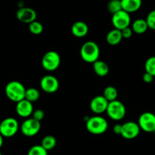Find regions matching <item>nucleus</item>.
<instances>
[{
  "label": "nucleus",
  "mask_w": 155,
  "mask_h": 155,
  "mask_svg": "<svg viewBox=\"0 0 155 155\" xmlns=\"http://www.w3.org/2000/svg\"><path fill=\"white\" fill-rule=\"evenodd\" d=\"M80 53L82 59L84 62L93 63L99 59L100 49L96 43L89 40L82 45Z\"/></svg>",
  "instance_id": "f257e3e1"
},
{
  "label": "nucleus",
  "mask_w": 155,
  "mask_h": 155,
  "mask_svg": "<svg viewBox=\"0 0 155 155\" xmlns=\"http://www.w3.org/2000/svg\"><path fill=\"white\" fill-rule=\"evenodd\" d=\"M71 33L77 38L84 37L89 33V27L84 21H76L71 27Z\"/></svg>",
  "instance_id": "2eb2a0df"
},
{
  "label": "nucleus",
  "mask_w": 155,
  "mask_h": 155,
  "mask_svg": "<svg viewBox=\"0 0 155 155\" xmlns=\"http://www.w3.org/2000/svg\"><path fill=\"white\" fill-rule=\"evenodd\" d=\"M2 144H3V137L2 135L0 134V148L2 147Z\"/></svg>",
  "instance_id": "2f4dec72"
},
{
  "label": "nucleus",
  "mask_w": 155,
  "mask_h": 155,
  "mask_svg": "<svg viewBox=\"0 0 155 155\" xmlns=\"http://www.w3.org/2000/svg\"><path fill=\"white\" fill-rule=\"evenodd\" d=\"M27 155H48V151L40 144H36L29 149Z\"/></svg>",
  "instance_id": "a878e982"
},
{
  "label": "nucleus",
  "mask_w": 155,
  "mask_h": 155,
  "mask_svg": "<svg viewBox=\"0 0 155 155\" xmlns=\"http://www.w3.org/2000/svg\"><path fill=\"white\" fill-rule=\"evenodd\" d=\"M154 135H155V130L154 131Z\"/></svg>",
  "instance_id": "72a5a7b5"
},
{
  "label": "nucleus",
  "mask_w": 155,
  "mask_h": 155,
  "mask_svg": "<svg viewBox=\"0 0 155 155\" xmlns=\"http://www.w3.org/2000/svg\"><path fill=\"white\" fill-rule=\"evenodd\" d=\"M138 125L141 130L145 132H154L155 130V114L151 112L142 113L138 120Z\"/></svg>",
  "instance_id": "1a4fd4ad"
},
{
  "label": "nucleus",
  "mask_w": 155,
  "mask_h": 155,
  "mask_svg": "<svg viewBox=\"0 0 155 155\" xmlns=\"http://www.w3.org/2000/svg\"><path fill=\"white\" fill-rule=\"evenodd\" d=\"M29 30L34 35H39L43 31V25L39 21H36L29 24Z\"/></svg>",
  "instance_id": "b1692460"
},
{
  "label": "nucleus",
  "mask_w": 155,
  "mask_h": 155,
  "mask_svg": "<svg viewBox=\"0 0 155 155\" xmlns=\"http://www.w3.org/2000/svg\"><path fill=\"white\" fill-rule=\"evenodd\" d=\"M111 22L115 29L123 30L127 27H130L131 23L130 14L124 10H120L112 15Z\"/></svg>",
  "instance_id": "6e6552de"
},
{
  "label": "nucleus",
  "mask_w": 155,
  "mask_h": 155,
  "mask_svg": "<svg viewBox=\"0 0 155 155\" xmlns=\"http://www.w3.org/2000/svg\"><path fill=\"white\" fill-rule=\"evenodd\" d=\"M120 31H121V34H122L123 38H124V39H129V38H130L132 36H133V30H132L131 27H126V28L121 30Z\"/></svg>",
  "instance_id": "c85d7f7f"
},
{
  "label": "nucleus",
  "mask_w": 155,
  "mask_h": 155,
  "mask_svg": "<svg viewBox=\"0 0 155 155\" xmlns=\"http://www.w3.org/2000/svg\"><path fill=\"white\" fill-rule=\"evenodd\" d=\"M39 97H40V94H39V91L36 88H30L26 89L24 99L27 100L28 101L31 102V103H34V102L37 101L39 100Z\"/></svg>",
  "instance_id": "4be33fe9"
},
{
  "label": "nucleus",
  "mask_w": 155,
  "mask_h": 155,
  "mask_svg": "<svg viewBox=\"0 0 155 155\" xmlns=\"http://www.w3.org/2000/svg\"><path fill=\"white\" fill-rule=\"evenodd\" d=\"M42 68L48 71H55L58 68L61 64V56L58 53L55 51H48L42 56Z\"/></svg>",
  "instance_id": "423d86ee"
},
{
  "label": "nucleus",
  "mask_w": 155,
  "mask_h": 155,
  "mask_svg": "<svg viewBox=\"0 0 155 155\" xmlns=\"http://www.w3.org/2000/svg\"><path fill=\"white\" fill-rule=\"evenodd\" d=\"M93 70L95 74L99 77H104L109 72V66L102 60H97L93 62Z\"/></svg>",
  "instance_id": "a211bd4d"
},
{
  "label": "nucleus",
  "mask_w": 155,
  "mask_h": 155,
  "mask_svg": "<svg viewBox=\"0 0 155 155\" xmlns=\"http://www.w3.org/2000/svg\"><path fill=\"white\" fill-rule=\"evenodd\" d=\"M145 72H148L155 77V56H151L145 63Z\"/></svg>",
  "instance_id": "393cba45"
},
{
  "label": "nucleus",
  "mask_w": 155,
  "mask_h": 155,
  "mask_svg": "<svg viewBox=\"0 0 155 155\" xmlns=\"http://www.w3.org/2000/svg\"><path fill=\"white\" fill-rule=\"evenodd\" d=\"M56 144H57L56 138L53 135H48L42 138L40 145L43 148H45L47 151H48V150H51L53 148H54V147L56 146Z\"/></svg>",
  "instance_id": "aec40b11"
},
{
  "label": "nucleus",
  "mask_w": 155,
  "mask_h": 155,
  "mask_svg": "<svg viewBox=\"0 0 155 155\" xmlns=\"http://www.w3.org/2000/svg\"><path fill=\"white\" fill-rule=\"evenodd\" d=\"M60 84L57 78L51 74H46L40 80V88L44 92L53 94L58 90Z\"/></svg>",
  "instance_id": "9b49d317"
},
{
  "label": "nucleus",
  "mask_w": 155,
  "mask_h": 155,
  "mask_svg": "<svg viewBox=\"0 0 155 155\" xmlns=\"http://www.w3.org/2000/svg\"><path fill=\"white\" fill-rule=\"evenodd\" d=\"M154 76L151 75V74L148 72H145L144 73L143 76H142V79H143L144 82L147 84H150L154 81Z\"/></svg>",
  "instance_id": "c756f323"
},
{
  "label": "nucleus",
  "mask_w": 155,
  "mask_h": 155,
  "mask_svg": "<svg viewBox=\"0 0 155 155\" xmlns=\"http://www.w3.org/2000/svg\"><path fill=\"white\" fill-rule=\"evenodd\" d=\"M86 127L88 132L92 135H101L107 131L108 122L101 115H94L86 120Z\"/></svg>",
  "instance_id": "7ed1b4c3"
},
{
  "label": "nucleus",
  "mask_w": 155,
  "mask_h": 155,
  "mask_svg": "<svg viewBox=\"0 0 155 155\" xmlns=\"http://www.w3.org/2000/svg\"><path fill=\"white\" fill-rule=\"evenodd\" d=\"M131 28L134 33L137 34H142L148 30V27L145 19L139 18L133 21Z\"/></svg>",
  "instance_id": "6ab92c4d"
},
{
  "label": "nucleus",
  "mask_w": 155,
  "mask_h": 155,
  "mask_svg": "<svg viewBox=\"0 0 155 155\" xmlns=\"http://www.w3.org/2000/svg\"><path fill=\"white\" fill-rule=\"evenodd\" d=\"M145 21H146L147 24H148V29L155 30V9L151 11L148 14Z\"/></svg>",
  "instance_id": "bb28decb"
},
{
  "label": "nucleus",
  "mask_w": 155,
  "mask_h": 155,
  "mask_svg": "<svg viewBox=\"0 0 155 155\" xmlns=\"http://www.w3.org/2000/svg\"><path fill=\"white\" fill-rule=\"evenodd\" d=\"M36 12L32 8L21 7L17 11L16 17L18 20L24 24H30L36 19Z\"/></svg>",
  "instance_id": "f8f14e48"
},
{
  "label": "nucleus",
  "mask_w": 155,
  "mask_h": 155,
  "mask_svg": "<svg viewBox=\"0 0 155 155\" xmlns=\"http://www.w3.org/2000/svg\"><path fill=\"white\" fill-rule=\"evenodd\" d=\"M123 39L121 31L117 29H113L110 30L106 35V41L108 44L111 46H115L119 44Z\"/></svg>",
  "instance_id": "f3484780"
},
{
  "label": "nucleus",
  "mask_w": 155,
  "mask_h": 155,
  "mask_svg": "<svg viewBox=\"0 0 155 155\" xmlns=\"http://www.w3.org/2000/svg\"><path fill=\"white\" fill-rule=\"evenodd\" d=\"M113 131L115 134L117 135H120L121 132V125L120 124H116L113 127Z\"/></svg>",
  "instance_id": "7c9ffc66"
},
{
  "label": "nucleus",
  "mask_w": 155,
  "mask_h": 155,
  "mask_svg": "<svg viewBox=\"0 0 155 155\" xmlns=\"http://www.w3.org/2000/svg\"><path fill=\"white\" fill-rule=\"evenodd\" d=\"M41 129V122L33 118H27L20 126V130L27 137L35 136Z\"/></svg>",
  "instance_id": "0eeeda50"
},
{
  "label": "nucleus",
  "mask_w": 155,
  "mask_h": 155,
  "mask_svg": "<svg viewBox=\"0 0 155 155\" xmlns=\"http://www.w3.org/2000/svg\"><path fill=\"white\" fill-rule=\"evenodd\" d=\"M141 129L137 122L129 121L121 125L120 135L127 140H132L137 138L140 134Z\"/></svg>",
  "instance_id": "9d476101"
},
{
  "label": "nucleus",
  "mask_w": 155,
  "mask_h": 155,
  "mask_svg": "<svg viewBox=\"0 0 155 155\" xmlns=\"http://www.w3.org/2000/svg\"><path fill=\"white\" fill-rule=\"evenodd\" d=\"M122 10L129 14L134 13L141 9L142 0H120Z\"/></svg>",
  "instance_id": "dca6fc26"
},
{
  "label": "nucleus",
  "mask_w": 155,
  "mask_h": 155,
  "mask_svg": "<svg viewBox=\"0 0 155 155\" xmlns=\"http://www.w3.org/2000/svg\"><path fill=\"white\" fill-rule=\"evenodd\" d=\"M44 116H45V112H44V111L42 110V109H40L33 110V113H32V118L37 120V121L40 122L44 119Z\"/></svg>",
  "instance_id": "cd10ccee"
},
{
  "label": "nucleus",
  "mask_w": 155,
  "mask_h": 155,
  "mask_svg": "<svg viewBox=\"0 0 155 155\" xmlns=\"http://www.w3.org/2000/svg\"><path fill=\"white\" fill-rule=\"evenodd\" d=\"M20 126L16 119L8 117L0 122V134L3 138H11L17 134Z\"/></svg>",
  "instance_id": "39448f33"
},
{
  "label": "nucleus",
  "mask_w": 155,
  "mask_h": 155,
  "mask_svg": "<svg viewBox=\"0 0 155 155\" xmlns=\"http://www.w3.org/2000/svg\"><path fill=\"white\" fill-rule=\"evenodd\" d=\"M109 118L114 121H120L125 117L127 113L126 106L121 101L115 100L108 103L107 109H106Z\"/></svg>",
  "instance_id": "20e7f679"
},
{
  "label": "nucleus",
  "mask_w": 155,
  "mask_h": 155,
  "mask_svg": "<svg viewBox=\"0 0 155 155\" xmlns=\"http://www.w3.org/2000/svg\"><path fill=\"white\" fill-rule=\"evenodd\" d=\"M16 103V112L19 116L22 118H29L32 115L33 112V103L26 99H23Z\"/></svg>",
  "instance_id": "4468645a"
},
{
  "label": "nucleus",
  "mask_w": 155,
  "mask_h": 155,
  "mask_svg": "<svg viewBox=\"0 0 155 155\" xmlns=\"http://www.w3.org/2000/svg\"><path fill=\"white\" fill-rule=\"evenodd\" d=\"M107 9L110 13L112 15L115 14L116 12L122 10V6H121L120 0H110L107 2Z\"/></svg>",
  "instance_id": "5701e85b"
},
{
  "label": "nucleus",
  "mask_w": 155,
  "mask_h": 155,
  "mask_svg": "<svg viewBox=\"0 0 155 155\" xmlns=\"http://www.w3.org/2000/svg\"><path fill=\"white\" fill-rule=\"evenodd\" d=\"M109 102L104 97V96H95L91 100L89 107L92 112L95 114H101L106 112Z\"/></svg>",
  "instance_id": "ddd939ff"
},
{
  "label": "nucleus",
  "mask_w": 155,
  "mask_h": 155,
  "mask_svg": "<svg viewBox=\"0 0 155 155\" xmlns=\"http://www.w3.org/2000/svg\"><path fill=\"white\" fill-rule=\"evenodd\" d=\"M103 96L108 102L117 100L118 96L117 90L114 86H107L104 88Z\"/></svg>",
  "instance_id": "412c9836"
},
{
  "label": "nucleus",
  "mask_w": 155,
  "mask_h": 155,
  "mask_svg": "<svg viewBox=\"0 0 155 155\" xmlns=\"http://www.w3.org/2000/svg\"><path fill=\"white\" fill-rule=\"evenodd\" d=\"M26 88L22 83L18 81H12L6 84L5 93L12 101L18 103L25 97Z\"/></svg>",
  "instance_id": "f03ea898"
},
{
  "label": "nucleus",
  "mask_w": 155,
  "mask_h": 155,
  "mask_svg": "<svg viewBox=\"0 0 155 155\" xmlns=\"http://www.w3.org/2000/svg\"><path fill=\"white\" fill-rule=\"evenodd\" d=\"M0 155H2V153H1V152H0Z\"/></svg>",
  "instance_id": "473e14b6"
}]
</instances>
